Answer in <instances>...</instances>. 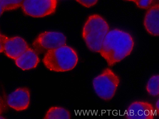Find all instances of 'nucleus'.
<instances>
[{
    "mask_svg": "<svg viewBox=\"0 0 159 119\" xmlns=\"http://www.w3.org/2000/svg\"><path fill=\"white\" fill-rule=\"evenodd\" d=\"M134 45L133 39L129 33L113 29L109 31L106 36L99 53L108 66H112L129 55Z\"/></svg>",
    "mask_w": 159,
    "mask_h": 119,
    "instance_id": "obj_1",
    "label": "nucleus"
},
{
    "mask_svg": "<svg viewBox=\"0 0 159 119\" xmlns=\"http://www.w3.org/2000/svg\"><path fill=\"white\" fill-rule=\"evenodd\" d=\"M78 60L75 51L65 45L47 51L43 62L46 67L51 71L64 72L73 69Z\"/></svg>",
    "mask_w": 159,
    "mask_h": 119,
    "instance_id": "obj_2",
    "label": "nucleus"
},
{
    "mask_svg": "<svg viewBox=\"0 0 159 119\" xmlns=\"http://www.w3.org/2000/svg\"><path fill=\"white\" fill-rule=\"evenodd\" d=\"M109 31L107 21L100 15L93 14L89 17L84 24L82 37L90 50L99 53Z\"/></svg>",
    "mask_w": 159,
    "mask_h": 119,
    "instance_id": "obj_3",
    "label": "nucleus"
},
{
    "mask_svg": "<svg viewBox=\"0 0 159 119\" xmlns=\"http://www.w3.org/2000/svg\"><path fill=\"white\" fill-rule=\"evenodd\" d=\"M120 83L119 77L107 68L93 79V85L97 95L101 99L109 100L114 96Z\"/></svg>",
    "mask_w": 159,
    "mask_h": 119,
    "instance_id": "obj_4",
    "label": "nucleus"
},
{
    "mask_svg": "<svg viewBox=\"0 0 159 119\" xmlns=\"http://www.w3.org/2000/svg\"><path fill=\"white\" fill-rule=\"evenodd\" d=\"M57 2V0H23L20 7L27 15L41 18L54 13Z\"/></svg>",
    "mask_w": 159,
    "mask_h": 119,
    "instance_id": "obj_5",
    "label": "nucleus"
},
{
    "mask_svg": "<svg viewBox=\"0 0 159 119\" xmlns=\"http://www.w3.org/2000/svg\"><path fill=\"white\" fill-rule=\"evenodd\" d=\"M66 38L62 33L54 31H48L40 34L34 41V48L40 52L47 51L65 45Z\"/></svg>",
    "mask_w": 159,
    "mask_h": 119,
    "instance_id": "obj_6",
    "label": "nucleus"
},
{
    "mask_svg": "<svg viewBox=\"0 0 159 119\" xmlns=\"http://www.w3.org/2000/svg\"><path fill=\"white\" fill-rule=\"evenodd\" d=\"M3 51L9 58L15 60L29 47L25 41L19 36L8 37L2 35Z\"/></svg>",
    "mask_w": 159,
    "mask_h": 119,
    "instance_id": "obj_7",
    "label": "nucleus"
},
{
    "mask_svg": "<svg viewBox=\"0 0 159 119\" xmlns=\"http://www.w3.org/2000/svg\"><path fill=\"white\" fill-rule=\"evenodd\" d=\"M30 100L29 90L26 87L18 88L8 96L7 103L8 106L17 111L26 109L29 107Z\"/></svg>",
    "mask_w": 159,
    "mask_h": 119,
    "instance_id": "obj_8",
    "label": "nucleus"
},
{
    "mask_svg": "<svg viewBox=\"0 0 159 119\" xmlns=\"http://www.w3.org/2000/svg\"><path fill=\"white\" fill-rule=\"evenodd\" d=\"M153 107L152 105L147 102L136 101L131 103L127 112L129 114L126 118L129 119H152L153 118Z\"/></svg>",
    "mask_w": 159,
    "mask_h": 119,
    "instance_id": "obj_9",
    "label": "nucleus"
},
{
    "mask_svg": "<svg viewBox=\"0 0 159 119\" xmlns=\"http://www.w3.org/2000/svg\"><path fill=\"white\" fill-rule=\"evenodd\" d=\"M159 6L154 4L151 6L146 13L144 24L147 31L154 36L159 35Z\"/></svg>",
    "mask_w": 159,
    "mask_h": 119,
    "instance_id": "obj_10",
    "label": "nucleus"
},
{
    "mask_svg": "<svg viewBox=\"0 0 159 119\" xmlns=\"http://www.w3.org/2000/svg\"><path fill=\"white\" fill-rule=\"evenodd\" d=\"M39 61V58L36 52L29 47L15 60V62L19 68L23 70H26L36 67Z\"/></svg>",
    "mask_w": 159,
    "mask_h": 119,
    "instance_id": "obj_11",
    "label": "nucleus"
},
{
    "mask_svg": "<svg viewBox=\"0 0 159 119\" xmlns=\"http://www.w3.org/2000/svg\"><path fill=\"white\" fill-rule=\"evenodd\" d=\"M69 112L65 108L59 107H52L46 112L45 119H70Z\"/></svg>",
    "mask_w": 159,
    "mask_h": 119,
    "instance_id": "obj_12",
    "label": "nucleus"
},
{
    "mask_svg": "<svg viewBox=\"0 0 159 119\" xmlns=\"http://www.w3.org/2000/svg\"><path fill=\"white\" fill-rule=\"evenodd\" d=\"M159 79L158 75H154L149 79L147 83V91L153 96L159 95Z\"/></svg>",
    "mask_w": 159,
    "mask_h": 119,
    "instance_id": "obj_13",
    "label": "nucleus"
},
{
    "mask_svg": "<svg viewBox=\"0 0 159 119\" xmlns=\"http://www.w3.org/2000/svg\"><path fill=\"white\" fill-rule=\"evenodd\" d=\"M23 0H0V4L4 11L16 9L21 7Z\"/></svg>",
    "mask_w": 159,
    "mask_h": 119,
    "instance_id": "obj_14",
    "label": "nucleus"
},
{
    "mask_svg": "<svg viewBox=\"0 0 159 119\" xmlns=\"http://www.w3.org/2000/svg\"><path fill=\"white\" fill-rule=\"evenodd\" d=\"M154 0H135L134 2L139 8L145 9L150 7Z\"/></svg>",
    "mask_w": 159,
    "mask_h": 119,
    "instance_id": "obj_15",
    "label": "nucleus"
},
{
    "mask_svg": "<svg viewBox=\"0 0 159 119\" xmlns=\"http://www.w3.org/2000/svg\"><path fill=\"white\" fill-rule=\"evenodd\" d=\"M82 6L86 7H90L94 6L98 0H75Z\"/></svg>",
    "mask_w": 159,
    "mask_h": 119,
    "instance_id": "obj_16",
    "label": "nucleus"
},
{
    "mask_svg": "<svg viewBox=\"0 0 159 119\" xmlns=\"http://www.w3.org/2000/svg\"><path fill=\"white\" fill-rule=\"evenodd\" d=\"M2 34L0 32V53L3 51L2 47Z\"/></svg>",
    "mask_w": 159,
    "mask_h": 119,
    "instance_id": "obj_17",
    "label": "nucleus"
},
{
    "mask_svg": "<svg viewBox=\"0 0 159 119\" xmlns=\"http://www.w3.org/2000/svg\"><path fill=\"white\" fill-rule=\"evenodd\" d=\"M4 11L3 8L0 4V16L2 15Z\"/></svg>",
    "mask_w": 159,
    "mask_h": 119,
    "instance_id": "obj_18",
    "label": "nucleus"
},
{
    "mask_svg": "<svg viewBox=\"0 0 159 119\" xmlns=\"http://www.w3.org/2000/svg\"><path fill=\"white\" fill-rule=\"evenodd\" d=\"M158 104H159V102H158V100L157 102V103L156 104V109H157V110L159 112V109H158Z\"/></svg>",
    "mask_w": 159,
    "mask_h": 119,
    "instance_id": "obj_19",
    "label": "nucleus"
},
{
    "mask_svg": "<svg viewBox=\"0 0 159 119\" xmlns=\"http://www.w3.org/2000/svg\"><path fill=\"white\" fill-rule=\"evenodd\" d=\"M2 110V104L1 103V102H0V115L1 112ZM0 118H1L0 117Z\"/></svg>",
    "mask_w": 159,
    "mask_h": 119,
    "instance_id": "obj_20",
    "label": "nucleus"
},
{
    "mask_svg": "<svg viewBox=\"0 0 159 119\" xmlns=\"http://www.w3.org/2000/svg\"><path fill=\"white\" fill-rule=\"evenodd\" d=\"M154 1L155 2L154 4H158V0H154Z\"/></svg>",
    "mask_w": 159,
    "mask_h": 119,
    "instance_id": "obj_21",
    "label": "nucleus"
},
{
    "mask_svg": "<svg viewBox=\"0 0 159 119\" xmlns=\"http://www.w3.org/2000/svg\"><path fill=\"white\" fill-rule=\"evenodd\" d=\"M125 0L128 1L133 2H134V1H135V0Z\"/></svg>",
    "mask_w": 159,
    "mask_h": 119,
    "instance_id": "obj_22",
    "label": "nucleus"
}]
</instances>
